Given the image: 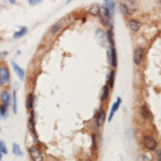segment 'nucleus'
Segmentation results:
<instances>
[{
	"instance_id": "nucleus-1",
	"label": "nucleus",
	"mask_w": 161,
	"mask_h": 161,
	"mask_svg": "<svg viewBox=\"0 0 161 161\" xmlns=\"http://www.w3.org/2000/svg\"><path fill=\"white\" fill-rule=\"evenodd\" d=\"M10 81V73L7 67L0 68V85H7Z\"/></svg>"
},
{
	"instance_id": "nucleus-2",
	"label": "nucleus",
	"mask_w": 161,
	"mask_h": 161,
	"mask_svg": "<svg viewBox=\"0 0 161 161\" xmlns=\"http://www.w3.org/2000/svg\"><path fill=\"white\" fill-rule=\"evenodd\" d=\"M143 145L148 150H155L157 147V141L152 137L146 136L143 138Z\"/></svg>"
},
{
	"instance_id": "nucleus-3",
	"label": "nucleus",
	"mask_w": 161,
	"mask_h": 161,
	"mask_svg": "<svg viewBox=\"0 0 161 161\" xmlns=\"http://www.w3.org/2000/svg\"><path fill=\"white\" fill-rule=\"evenodd\" d=\"M95 38L97 40L98 44L100 45L101 47H106V44H107V35L105 34V32L103 30H97L96 31V34H95Z\"/></svg>"
},
{
	"instance_id": "nucleus-4",
	"label": "nucleus",
	"mask_w": 161,
	"mask_h": 161,
	"mask_svg": "<svg viewBox=\"0 0 161 161\" xmlns=\"http://www.w3.org/2000/svg\"><path fill=\"white\" fill-rule=\"evenodd\" d=\"M143 57V49L141 47H138L134 50V62L137 64V65H139L141 60H142Z\"/></svg>"
},
{
	"instance_id": "nucleus-5",
	"label": "nucleus",
	"mask_w": 161,
	"mask_h": 161,
	"mask_svg": "<svg viewBox=\"0 0 161 161\" xmlns=\"http://www.w3.org/2000/svg\"><path fill=\"white\" fill-rule=\"evenodd\" d=\"M29 153H30V156L32 157V159L34 161H42L44 159L41 151L39 150L37 147H31V148L29 149Z\"/></svg>"
},
{
	"instance_id": "nucleus-6",
	"label": "nucleus",
	"mask_w": 161,
	"mask_h": 161,
	"mask_svg": "<svg viewBox=\"0 0 161 161\" xmlns=\"http://www.w3.org/2000/svg\"><path fill=\"white\" fill-rule=\"evenodd\" d=\"M12 67H13V70H14L16 74L18 75V77L20 78L21 81H23L24 78H25V71H24V69L21 68V67L19 66L16 62H12Z\"/></svg>"
},
{
	"instance_id": "nucleus-7",
	"label": "nucleus",
	"mask_w": 161,
	"mask_h": 161,
	"mask_svg": "<svg viewBox=\"0 0 161 161\" xmlns=\"http://www.w3.org/2000/svg\"><path fill=\"white\" fill-rule=\"evenodd\" d=\"M121 103H122V99H121V97H118V98H117V101H116V103H114V105L112 106L110 116H109V119H108V121H109V122H111V121H112V119H113V117H114L115 113L118 111L119 107H120V106H121Z\"/></svg>"
},
{
	"instance_id": "nucleus-8",
	"label": "nucleus",
	"mask_w": 161,
	"mask_h": 161,
	"mask_svg": "<svg viewBox=\"0 0 161 161\" xmlns=\"http://www.w3.org/2000/svg\"><path fill=\"white\" fill-rule=\"evenodd\" d=\"M105 120H106V113L105 111L103 110H100V112L98 113L97 117H96V125L97 127H102L103 125L105 123Z\"/></svg>"
},
{
	"instance_id": "nucleus-9",
	"label": "nucleus",
	"mask_w": 161,
	"mask_h": 161,
	"mask_svg": "<svg viewBox=\"0 0 161 161\" xmlns=\"http://www.w3.org/2000/svg\"><path fill=\"white\" fill-rule=\"evenodd\" d=\"M1 100H2V104L3 106H5V107H8L9 105H10V102H11V97H10V94H9V92L7 91H4L1 94Z\"/></svg>"
},
{
	"instance_id": "nucleus-10",
	"label": "nucleus",
	"mask_w": 161,
	"mask_h": 161,
	"mask_svg": "<svg viewBox=\"0 0 161 161\" xmlns=\"http://www.w3.org/2000/svg\"><path fill=\"white\" fill-rule=\"evenodd\" d=\"M110 64L113 67H116L118 64V59H117V50L114 47H111V62Z\"/></svg>"
},
{
	"instance_id": "nucleus-11",
	"label": "nucleus",
	"mask_w": 161,
	"mask_h": 161,
	"mask_svg": "<svg viewBox=\"0 0 161 161\" xmlns=\"http://www.w3.org/2000/svg\"><path fill=\"white\" fill-rule=\"evenodd\" d=\"M128 27H130L131 31L137 32L139 30V28L141 27V23H139V22L137 20H130V22H128Z\"/></svg>"
},
{
	"instance_id": "nucleus-12",
	"label": "nucleus",
	"mask_w": 161,
	"mask_h": 161,
	"mask_svg": "<svg viewBox=\"0 0 161 161\" xmlns=\"http://www.w3.org/2000/svg\"><path fill=\"white\" fill-rule=\"evenodd\" d=\"M88 12L91 15H93V16H99L100 15V12H101V8H100L99 5L94 4V5H92L91 7L89 8Z\"/></svg>"
},
{
	"instance_id": "nucleus-13",
	"label": "nucleus",
	"mask_w": 161,
	"mask_h": 161,
	"mask_svg": "<svg viewBox=\"0 0 161 161\" xmlns=\"http://www.w3.org/2000/svg\"><path fill=\"white\" fill-rule=\"evenodd\" d=\"M27 31H28L27 27H22L20 30L17 31L14 35H13V38H14V39H20L22 37H24L25 35L27 34Z\"/></svg>"
},
{
	"instance_id": "nucleus-14",
	"label": "nucleus",
	"mask_w": 161,
	"mask_h": 161,
	"mask_svg": "<svg viewBox=\"0 0 161 161\" xmlns=\"http://www.w3.org/2000/svg\"><path fill=\"white\" fill-rule=\"evenodd\" d=\"M12 152H13V154H15L16 156L23 155V152H22V150H21L18 143H13L12 144Z\"/></svg>"
},
{
	"instance_id": "nucleus-15",
	"label": "nucleus",
	"mask_w": 161,
	"mask_h": 161,
	"mask_svg": "<svg viewBox=\"0 0 161 161\" xmlns=\"http://www.w3.org/2000/svg\"><path fill=\"white\" fill-rule=\"evenodd\" d=\"M140 114L141 116H142V118L144 119V120H149L150 117H151V115H150V113L148 111V109H147L145 106H142L140 109Z\"/></svg>"
},
{
	"instance_id": "nucleus-16",
	"label": "nucleus",
	"mask_w": 161,
	"mask_h": 161,
	"mask_svg": "<svg viewBox=\"0 0 161 161\" xmlns=\"http://www.w3.org/2000/svg\"><path fill=\"white\" fill-rule=\"evenodd\" d=\"M107 40H108V43H110L111 47H114L115 41H114V32H113V26H111V29L109 30L108 34H107Z\"/></svg>"
},
{
	"instance_id": "nucleus-17",
	"label": "nucleus",
	"mask_w": 161,
	"mask_h": 161,
	"mask_svg": "<svg viewBox=\"0 0 161 161\" xmlns=\"http://www.w3.org/2000/svg\"><path fill=\"white\" fill-rule=\"evenodd\" d=\"M102 12H103V16H104V18L106 19L107 21H109L111 19V16H112V14H111V12H110V10L106 7V6L104 5L102 7Z\"/></svg>"
},
{
	"instance_id": "nucleus-18",
	"label": "nucleus",
	"mask_w": 161,
	"mask_h": 161,
	"mask_svg": "<svg viewBox=\"0 0 161 161\" xmlns=\"http://www.w3.org/2000/svg\"><path fill=\"white\" fill-rule=\"evenodd\" d=\"M105 6L107 7L109 10H110L111 14H114V10H115V6H116V2L113 1V0H110L108 2H105Z\"/></svg>"
},
{
	"instance_id": "nucleus-19",
	"label": "nucleus",
	"mask_w": 161,
	"mask_h": 161,
	"mask_svg": "<svg viewBox=\"0 0 161 161\" xmlns=\"http://www.w3.org/2000/svg\"><path fill=\"white\" fill-rule=\"evenodd\" d=\"M109 97V86L105 85L104 88H103V93H102V97H101V101L105 102L106 100Z\"/></svg>"
},
{
	"instance_id": "nucleus-20",
	"label": "nucleus",
	"mask_w": 161,
	"mask_h": 161,
	"mask_svg": "<svg viewBox=\"0 0 161 161\" xmlns=\"http://www.w3.org/2000/svg\"><path fill=\"white\" fill-rule=\"evenodd\" d=\"M33 106H34V96H33V94H30L28 96V99H27L28 110H32V109H33Z\"/></svg>"
},
{
	"instance_id": "nucleus-21",
	"label": "nucleus",
	"mask_w": 161,
	"mask_h": 161,
	"mask_svg": "<svg viewBox=\"0 0 161 161\" xmlns=\"http://www.w3.org/2000/svg\"><path fill=\"white\" fill-rule=\"evenodd\" d=\"M120 10H121L122 14H124V15H128V13H130L128 6L127 4H125V3H122V4H120Z\"/></svg>"
},
{
	"instance_id": "nucleus-22",
	"label": "nucleus",
	"mask_w": 161,
	"mask_h": 161,
	"mask_svg": "<svg viewBox=\"0 0 161 161\" xmlns=\"http://www.w3.org/2000/svg\"><path fill=\"white\" fill-rule=\"evenodd\" d=\"M108 82H109V87L113 88V87H114V82H115V71L114 70H112L110 72V76H109V78H108Z\"/></svg>"
},
{
	"instance_id": "nucleus-23",
	"label": "nucleus",
	"mask_w": 161,
	"mask_h": 161,
	"mask_svg": "<svg viewBox=\"0 0 161 161\" xmlns=\"http://www.w3.org/2000/svg\"><path fill=\"white\" fill-rule=\"evenodd\" d=\"M8 116V111H7V107H5V106H1L0 107V117L1 119H6Z\"/></svg>"
},
{
	"instance_id": "nucleus-24",
	"label": "nucleus",
	"mask_w": 161,
	"mask_h": 161,
	"mask_svg": "<svg viewBox=\"0 0 161 161\" xmlns=\"http://www.w3.org/2000/svg\"><path fill=\"white\" fill-rule=\"evenodd\" d=\"M60 27H62V24H60V22H57V23H56L53 26V27L50 28V33L51 34H56L57 32L60 30Z\"/></svg>"
},
{
	"instance_id": "nucleus-25",
	"label": "nucleus",
	"mask_w": 161,
	"mask_h": 161,
	"mask_svg": "<svg viewBox=\"0 0 161 161\" xmlns=\"http://www.w3.org/2000/svg\"><path fill=\"white\" fill-rule=\"evenodd\" d=\"M13 112L17 114V97H16V91L13 93Z\"/></svg>"
},
{
	"instance_id": "nucleus-26",
	"label": "nucleus",
	"mask_w": 161,
	"mask_h": 161,
	"mask_svg": "<svg viewBox=\"0 0 161 161\" xmlns=\"http://www.w3.org/2000/svg\"><path fill=\"white\" fill-rule=\"evenodd\" d=\"M0 151L3 153V154H7L8 153V150H7V147H6V144L3 140H0Z\"/></svg>"
},
{
	"instance_id": "nucleus-27",
	"label": "nucleus",
	"mask_w": 161,
	"mask_h": 161,
	"mask_svg": "<svg viewBox=\"0 0 161 161\" xmlns=\"http://www.w3.org/2000/svg\"><path fill=\"white\" fill-rule=\"evenodd\" d=\"M43 2V0H29V4L31 6H36L39 5L40 3Z\"/></svg>"
},
{
	"instance_id": "nucleus-28",
	"label": "nucleus",
	"mask_w": 161,
	"mask_h": 161,
	"mask_svg": "<svg viewBox=\"0 0 161 161\" xmlns=\"http://www.w3.org/2000/svg\"><path fill=\"white\" fill-rule=\"evenodd\" d=\"M92 142H93V145H92V148L95 149L96 148V137L93 136L92 137Z\"/></svg>"
},
{
	"instance_id": "nucleus-29",
	"label": "nucleus",
	"mask_w": 161,
	"mask_h": 161,
	"mask_svg": "<svg viewBox=\"0 0 161 161\" xmlns=\"http://www.w3.org/2000/svg\"><path fill=\"white\" fill-rule=\"evenodd\" d=\"M7 54H8V51H2V53H0V57L4 59V57L7 56Z\"/></svg>"
},
{
	"instance_id": "nucleus-30",
	"label": "nucleus",
	"mask_w": 161,
	"mask_h": 161,
	"mask_svg": "<svg viewBox=\"0 0 161 161\" xmlns=\"http://www.w3.org/2000/svg\"><path fill=\"white\" fill-rule=\"evenodd\" d=\"M156 155H157V159H158L159 161H161V150H158L156 152Z\"/></svg>"
},
{
	"instance_id": "nucleus-31",
	"label": "nucleus",
	"mask_w": 161,
	"mask_h": 161,
	"mask_svg": "<svg viewBox=\"0 0 161 161\" xmlns=\"http://www.w3.org/2000/svg\"><path fill=\"white\" fill-rule=\"evenodd\" d=\"M8 1L10 2L11 4H15V3H16V0H8Z\"/></svg>"
},
{
	"instance_id": "nucleus-32",
	"label": "nucleus",
	"mask_w": 161,
	"mask_h": 161,
	"mask_svg": "<svg viewBox=\"0 0 161 161\" xmlns=\"http://www.w3.org/2000/svg\"><path fill=\"white\" fill-rule=\"evenodd\" d=\"M1 159H2V152L0 151V160H1Z\"/></svg>"
},
{
	"instance_id": "nucleus-33",
	"label": "nucleus",
	"mask_w": 161,
	"mask_h": 161,
	"mask_svg": "<svg viewBox=\"0 0 161 161\" xmlns=\"http://www.w3.org/2000/svg\"><path fill=\"white\" fill-rule=\"evenodd\" d=\"M104 2H108V1H110V0H103Z\"/></svg>"
},
{
	"instance_id": "nucleus-34",
	"label": "nucleus",
	"mask_w": 161,
	"mask_h": 161,
	"mask_svg": "<svg viewBox=\"0 0 161 161\" xmlns=\"http://www.w3.org/2000/svg\"><path fill=\"white\" fill-rule=\"evenodd\" d=\"M0 98H1V94H0Z\"/></svg>"
}]
</instances>
